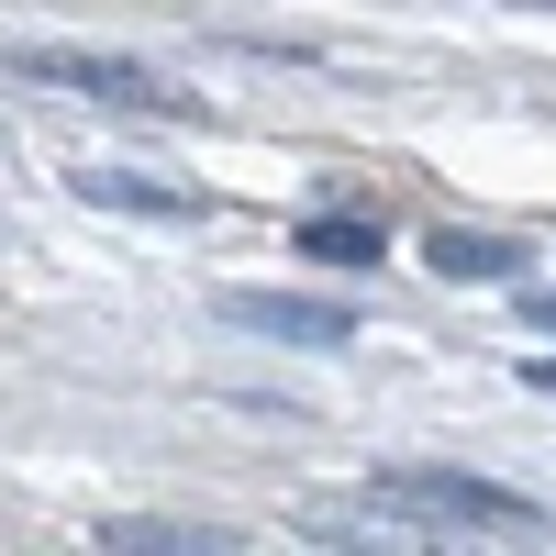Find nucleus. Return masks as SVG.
<instances>
[{
	"mask_svg": "<svg viewBox=\"0 0 556 556\" xmlns=\"http://www.w3.org/2000/svg\"><path fill=\"white\" fill-rule=\"evenodd\" d=\"M390 513H434V523H490V534H545V513L523 490H501L479 468H379Z\"/></svg>",
	"mask_w": 556,
	"mask_h": 556,
	"instance_id": "f257e3e1",
	"label": "nucleus"
},
{
	"mask_svg": "<svg viewBox=\"0 0 556 556\" xmlns=\"http://www.w3.org/2000/svg\"><path fill=\"white\" fill-rule=\"evenodd\" d=\"M34 89H67V101H112V112H178L167 89L146 67H123V56H78V45H34V56H12Z\"/></svg>",
	"mask_w": 556,
	"mask_h": 556,
	"instance_id": "f03ea898",
	"label": "nucleus"
},
{
	"mask_svg": "<svg viewBox=\"0 0 556 556\" xmlns=\"http://www.w3.org/2000/svg\"><path fill=\"white\" fill-rule=\"evenodd\" d=\"M223 323H245L267 345H356L345 301H301V290H223Z\"/></svg>",
	"mask_w": 556,
	"mask_h": 556,
	"instance_id": "7ed1b4c3",
	"label": "nucleus"
},
{
	"mask_svg": "<svg viewBox=\"0 0 556 556\" xmlns=\"http://www.w3.org/2000/svg\"><path fill=\"white\" fill-rule=\"evenodd\" d=\"M78 201H101V212H156V223L212 212L201 190H167V178H134V167H78Z\"/></svg>",
	"mask_w": 556,
	"mask_h": 556,
	"instance_id": "20e7f679",
	"label": "nucleus"
},
{
	"mask_svg": "<svg viewBox=\"0 0 556 556\" xmlns=\"http://www.w3.org/2000/svg\"><path fill=\"white\" fill-rule=\"evenodd\" d=\"M424 267H434V278H456V290H501V278L523 267V245H513V235H434V245H424Z\"/></svg>",
	"mask_w": 556,
	"mask_h": 556,
	"instance_id": "39448f33",
	"label": "nucleus"
},
{
	"mask_svg": "<svg viewBox=\"0 0 556 556\" xmlns=\"http://www.w3.org/2000/svg\"><path fill=\"white\" fill-rule=\"evenodd\" d=\"M312 267H379V223H345V212H323V223H301L290 235Z\"/></svg>",
	"mask_w": 556,
	"mask_h": 556,
	"instance_id": "423d86ee",
	"label": "nucleus"
},
{
	"mask_svg": "<svg viewBox=\"0 0 556 556\" xmlns=\"http://www.w3.org/2000/svg\"><path fill=\"white\" fill-rule=\"evenodd\" d=\"M112 556H190V545H223V534H190V523H101Z\"/></svg>",
	"mask_w": 556,
	"mask_h": 556,
	"instance_id": "0eeeda50",
	"label": "nucleus"
},
{
	"mask_svg": "<svg viewBox=\"0 0 556 556\" xmlns=\"http://www.w3.org/2000/svg\"><path fill=\"white\" fill-rule=\"evenodd\" d=\"M523 390H545V401H556V356H523Z\"/></svg>",
	"mask_w": 556,
	"mask_h": 556,
	"instance_id": "6e6552de",
	"label": "nucleus"
},
{
	"mask_svg": "<svg viewBox=\"0 0 556 556\" xmlns=\"http://www.w3.org/2000/svg\"><path fill=\"white\" fill-rule=\"evenodd\" d=\"M523 323H545V334H556V290H523Z\"/></svg>",
	"mask_w": 556,
	"mask_h": 556,
	"instance_id": "1a4fd4ad",
	"label": "nucleus"
}]
</instances>
